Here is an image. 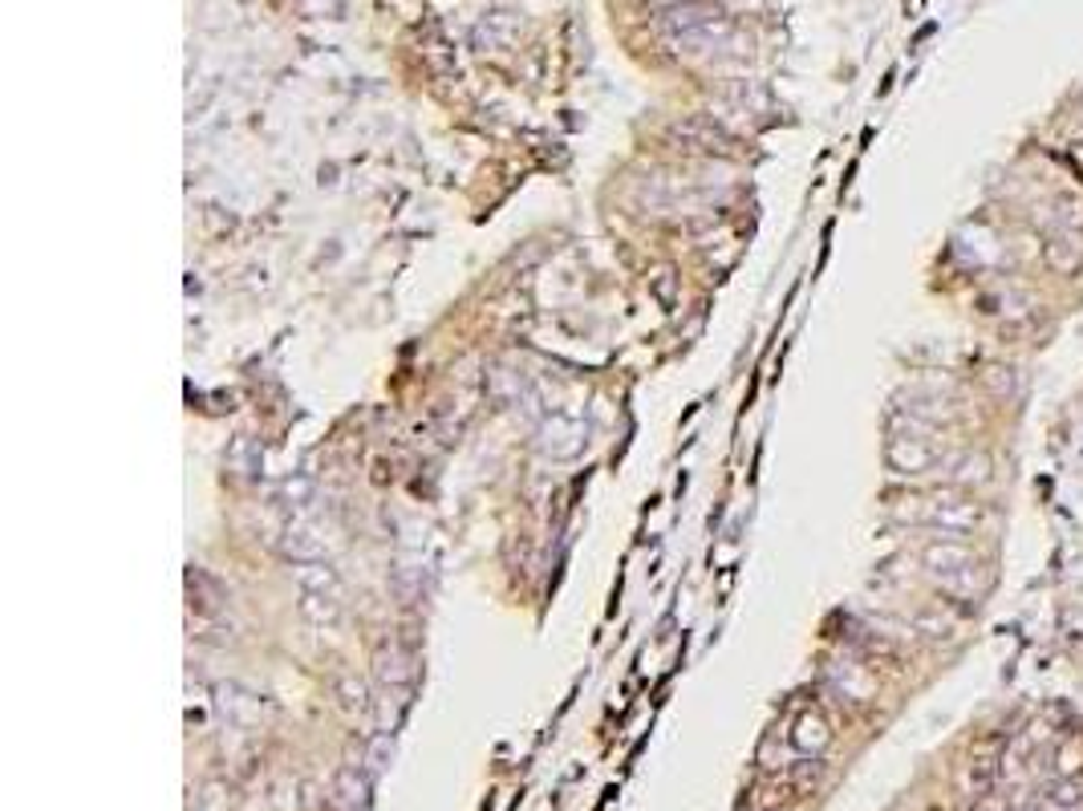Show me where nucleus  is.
Segmentation results:
<instances>
[{"label": "nucleus", "instance_id": "7", "mask_svg": "<svg viewBox=\"0 0 1083 811\" xmlns=\"http://www.w3.org/2000/svg\"><path fill=\"white\" fill-rule=\"evenodd\" d=\"M1043 260H1047V268L1055 276H1063V280L1083 276V248H1080V239L1068 236V232H1051V236L1043 239Z\"/></svg>", "mask_w": 1083, "mask_h": 811}, {"label": "nucleus", "instance_id": "12", "mask_svg": "<svg viewBox=\"0 0 1083 811\" xmlns=\"http://www.w3.org/2000/svg\"><path fill=\"white\" fill-rule=\"evenodd\" d=\"M261 462H264V450L252 442L248 435H240L232 447H227V471L236 474V479H252V474L261 471Z\"/></svg>", "mask_w": 1083, "mask_h": 811}, {"label": "nucleus", "instance_id": "8", "mask_svg": "<svg viewBox=\"0 0 1083 811\" xmlns=\"http://www.w3.org/2000/svg\"><path fill=\"white\" fill-rule=\"evenodd\" d=\"M828 738H832V730H828V718H824L820 711H804L796 718L792 743H796L799 755H820V750L828 747Z\"/></svg>", "mask_w": 1083, "mask_h": 811}, {"label": "nucleus", "instance_id": "14", "mask_svg": "<svg viewBox=\"0 0 1083 811\" xmlns=\"http://www.w3.org/2000/svg\"><path fill=\"white\" fill-rule=\"evenodd\" d=\"M832 677L840 682L845 694H852V698H869V694H872V677L864 674L860 665H848V662L832 665Z\"/></svg>", "mask_w": 1083, "mask_h": 811}, {"label": "nucleus", "instance_id": "4", "mask_svg": "<svg viewBox=\"0 0 1083 811\" xmlns=\"http://www.w3.org/2000/svg\"><path fill=\"white\" fill-rule=\"evenodd\" d=\"M585 438H588V410L581 402L556 406V410H549L540 418V426H535V447L544 450V455H552V459H573V455H581Z\"/></svg>", "mask_w": 1083, "mask_h": 811}, {"label": "nucleus", "instance_id": "1", "mask_svg": "<svg viewBox=\"0 0 1083 811\" xmlns=\"http://www.w3.org/2000/svg\"><path fill=\"white\" fill-rule=\"evenodd\" d=\"M917 561H922V573L934 580L942 593L949 597H962L970 600L983 593V556L958 536H942V540H925L922 552H917Z\"/></svg>", "mask_w": 1083, "mask_h": 811}, {"label": "nucleus", "instance_id": "15", "mask_svg": "<svg viewBox=\"0 0 1083 811\" xmlns=\"http://www.w3.org/2000/svg\"><path fill=\"white\" fill-rule=\"evenodd\" d=\"M312 491H317L312 474H288L285 487H280V495H285L288 508H309V503H312Z\"/></svg>", "mask_w": 1083, "mask_h": 811}, {"label": "nucleus", "instance_id": "10", "mask_svg": "<svg viewBox=\"0 0 1083 811\" xmlns=\"http://www.w3.org/2000/svg\"><path fill=\"white\" fill-rule=\"evenodd\" d=\"M280 548H285L288 561H297V564L325 561V544L309 524H288L285 540H280Z\"/></svg>", "mask_w": 1083, "mask_h": 811}, {"label": "nucleus", "instance_id": "6", "mask_svg": "<svg viewBox=\"0 0 1083 811\" xmlns=\"http://www.w3.org/2000/svg\"><path fill=\"white\" fill-rule=\"evenodd\" d=\"M673 138H682L690 150H710V154H731V147H735L731 135L714 118H702V114L673 122Z\"/></svg>", "mask_w": 1083, "mask_h": 811}, {"label": "nucleus", "instance_id": "11", "mask_svg": "<svg viewBox=\"0 0 1083 811\" xmlns=\"http://www.w3.org/2000/svg\"><path fill=\"white\" fill-rule=\"evenodd\" d=\"M1047 224H1051V232H1068V236L1083 232V200H1080V195H1055L1051 207H1047Z\"/></svg>", "mask_w": 1083, "mask_h": 811}, {"label": "nucleus", "instance_id": "9", "mask_svg": "<svg viewBox=\"0 0 1083 811\" xmlns=\"http://www.w3.org/2000/svg\"><path fill=\"white\" fill-rule=\"evenodd\" d=\"M293 576H297L300 593H312V597H341V580H337V573L325 561L297 564Z\"/></svg>", "mask_w": 1083, "mask_h": 811}, {"label": "nucleus", "instance_id": "13", "mask_svg": "<svg viewBox=\"0 0 1083 811\" xmlns=\"http://www.w3.org/2000/svg\"><path fill=\"white\" fill-rule=\"evenodd\" d=\"M370 779H374V775L365 771V767H346V771H341V783H337V803L346 811L361 808V803H365V791H370Z\"/></svg>", "mask_w": 1083, "mask_h": 811}, {"label": "nucleus", "instance_id": "2", "mask_svg": "<svg viewBox=\"0 0 1083 811\" xmlns=\"http://www.w3.org/2000/svg\"><path fill=\"white\" fill-rule=\"evenodd\" d=\"M893 515L901 524L913 527H930V532H942V536H970L978 532L986 520L983 503L962 495V491H934V495H917V500H901L893 508Z\"/></svg>", "mask_w": 1083, "mask_h": 811}, {"label": "nucleus", "instance_id": "16", "mask_svg": "<svg viewBox=\"0 0 1083 811\" xmlns=\"http://www.w3.org/2000/svg\"><path fill=\"white\" fill-rule=\"evenodd\" d=\"M390 755H394V735H390V730H382V735L370 743V750H365V762H361V767H365L370 775H382V771H386Z\"/></svg>", "mask_w": 1083, "mask_h": 811}, {"label": "nucleus", "instance_id": "5", "mask_svg": "<svg viewBox=\"0 0 1083 811\" xmlns=\"http://www.w3.org/2000/svg\"><path fill=\"white\" fill-rule=\"evenodd\" d=\"M414 674H418V665H414V653H411V649L399 645V641H386V645H378V653H374V677H378V686L386 690V694L399 702V706L406 702V694H411Z\"/></svg>", "mask_w": 1083, "mask_h": 811}, {"label": "nucleus", "instance_id": "3", "mask_svg": "<svg viewBox=\"0 0 1083 811\" xmlns=\"http://www.w3.org/2000/svg\"><path fill=\"white\" fill-rule=\"evenodd\" d=\"M954 450L937 438V426L917 423V418H901L889 442H884V462L905 479H922V474H946Z\"/></svg>", "mask_w": 1083, "mask_h": 811}]
</instances>
